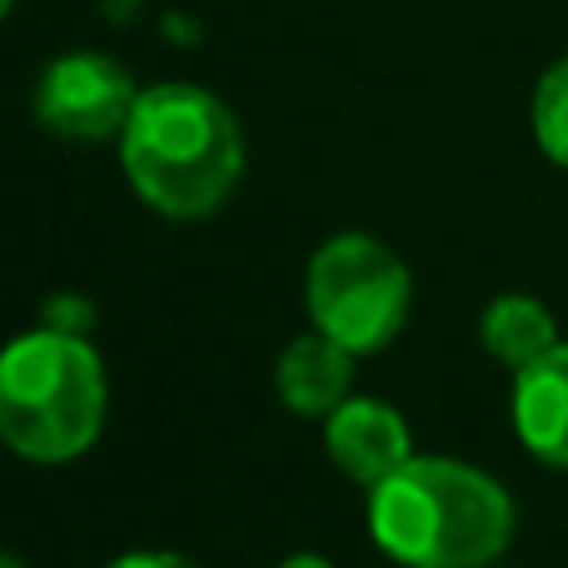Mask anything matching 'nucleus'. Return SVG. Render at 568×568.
I'll list each match as a JSON object with an SVG mask.
<instances>
[{"label": "nucleus", "instance_id": "4468645a", "mask_svg": "<svg viewBox=\"0 0 568 568\" xmlns=\"http://www.w3.org/2000/svg\"><path fill=\"white\" fill-rule=\"evenodd\" d=\"M0 568H26L20 559H10V554H0Z\"/></svg>", "mask_w": 568, "mask_h": 568}, {"label": "nucleus", "instance_id": "9b49d317", "mask_svg": "<svg viewBox=\"0 0 568 568\" xmlns=\"http://www.w3.org/2000/svg\"><path fill=\"white\" fill-rule=\"evenodd\" d=\"M40 324L60 334H90L95 329V304L85 294H50L45 310H40Z\"/></svg>", "mask_w": 568, "mask_h": 568}, {"label": "nucleus", "instance_id": "f257e3e1", "mask_svg": "<svg viewBox=\"0 0 568 568\" xmlns=\"http://www.w3.org/2000/svg\"><path fill=\"white\" fill-rule=\"evenodd\" d=\"M120 165L130 190L165 220H205L245 175V135L215 90L165 80L140 90L120 130Z\"/></svg>", "mask_w": 568, "mask_h": 568}, {"label": "nucleus", "instance_id": "0eeeda50", "mask_svg": "<svg viewBox=\"0 0 568 568\" xmlns=\"http://www.w3.org/2000/svg\"><path fill=\"white\" fill-rule=\"evenodd\" d=\"M514 429L534 459L568 469V344L514 374Z\"/></svg>", "mask_w": 568, "mask_h": 568}, {"label": "nucleus", "instance_id": "f8f14e48", "mask_svg": "<svg viewBox=\"0 0 568 568\" xmlns=\"http://www.w3.org/2000/svg\"><path fill=\"white\" fill-rule=\"evenodd\" d=\"M110 568H200L195 559H180V554H125Z\"/></svg>", "mask_w": 568, "mask_h": 568}, {"label": "nucleus", "instance_id": "6e6552de", "mask_svg": "<svg viewBox=\"0 0 568 568\" xmlns=\"http://www.w3.org/2000/svg\"><path fill=\"white\" fill-rule=\"evenodd\" d=\"M349 379H354V354L320 329L300 334L280 354V369H275V389L284 409L300 414V419H329L349 399Z\"/></svg>", "mask_w": 568, "mask_h": 568}, {"label": "nucleus", "instance_id": "20e7f679", "mask_svg": "<svg viewBox=\"0 0 568 568\" xmlns=\"http://www.w3.org/2000/svg\"><path fill=\"white\" fill-rule=\"evenodd\" d=\"M409 294L414 280L404 260L364 230L324 240L304 275V304H310L314 329L344 344L354 359L394 344V334L409 320Z\"/></svg>", "mask_w": 568, "mask_h": 568}, {"label": "nucleus", "instance_id": "1a4fd4ad", "mask_svg": "<svg viewBox=\"0 0 568 568\" xmlns=\"http://www.w3.org/2000/svg\"><path fill=\"white\" fill-rule=\"evenodd\" d=\"M479 339L494 359L519 374L559 344V324H554L549 304L534 294H499L479 320Z\"/></svg>", "mask_w": 568, "mask_h": 568}, {"label": "nucleus", "instance_id": "7ed1b4c3", "mask_svg": "<svg viewBox=\"0 0 568 568\" xmlns=\"http://www.w3.org/2000/svg\"><path fill=\"white\" fill-rule=\"evenodd\" d=\"M105 364L85 334L30 329L0 349V444L30 464H70L100 439Z\"/></svg>", "mask_w": 568, "mask_h": 568}, {"label": "nucleus", "instance_id": "9d476101", "mask_svg": "<svg viewBox=\"0 0 568 568\" xmlns=\"http://www.w3.org/2000/svg\"><path fill=\"white\" fill-rule=\"evenodd\" d=\"M529 120H534V140H539V150L554 160V165L568 170V55L554 60V65L539 75Z\"/></svg>", "mask_w": 568, "mask_h": 568}, {"label": "nucleus", "instance_id": "f03ea898", "mask_svg": "<svg viewBox=\"0 0 568 568\" xmlns=\"http://www.w3.org/2000/svg\"><path fill=\"white\" fill-rule=\"evenodd\" d=\"M369 534L404 568H484L514 539L499 479L459 459H409L369 489Z\"/></svg>", "mask_w": 568, "mask_h": 568}, {"label": "nucleus", "instance_id": "2eb2a0df", "mask_svg": "<svg viewBox=\"0 0 568 568\" xmlns=\"http://www.w3.org/2000/svg\"><path fill=\"white\" fill-rule=\"evenodd\" d=\"M10 6H16V0H0V20H6V16H10Z\"/></svg>", "mask_w": 568, "mask_h": 568}, {"label": "nucleus", "instance_id": "ddd939ff", "mask_svg": "<svg viewBox=\"0 0 568 568\" xmlns=\"http://www.w3.org/2000/svg\"><path fill=\"white\" fill-rule=\"evenodd\" d=\"M280 568H334L329 559H320V554H290Z\"/></svg>", "mask_w": 568, "mask_h": 568}, {"label": "nucleus", "instance_id": "39448f33", "mask_svg": "<svg viewBox=\"0 0 568 568\" xmlns=\"http://www.w3.org/2000/svg\"><path fill=\"white\" fill-rule=\"evenodd\" d=\"M140 100V85L120 60L100 50H70L40 70L36 85V120L60 140L100 145V140L125 130L130 110Z\"/></svg>", "mask_w": 568, "mask_h": 568}, {"label": "nucleus", "instance_id": "423d86ee", "mask_svg": "<svg viewBox=\"0 0 568 568\" xmlns=\"http://www.w3.org/2000/svg\"><path fill=\"white\" fill-rule=\"evenodd\" d=\"M324 449H329L334 469L364 489L384 484L394 469L414 459L409 424L399 419V409L384 399H354V394L324 419Z\"/></svg>", "mask_w": 568, "mask_h": 568}]
</instances>
